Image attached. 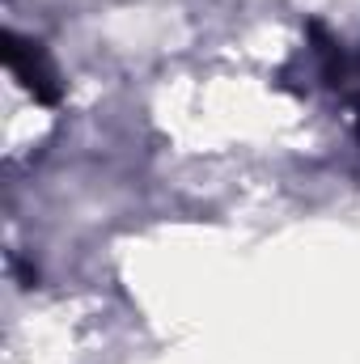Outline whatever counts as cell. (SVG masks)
Segmentation results:
<instances>
[{
	"mask_svg": "<svg viewBox=\"0 0 360 364\" xmlns=\"http://www.w3.org/2000/svg\"><path fill=\"white\" fill-rule=\"evenodd\" d=\"M4 68L17 77V85L30 93L34 102L43 106H60L64 102V81L51 64V55L34 43V38H21V34H4Z\"/></svg>",
	"mask_w": 360,
	"mask_h": 364,
	"instance_id": "cell-1",
	"label": "cell"
}]
</instances>
